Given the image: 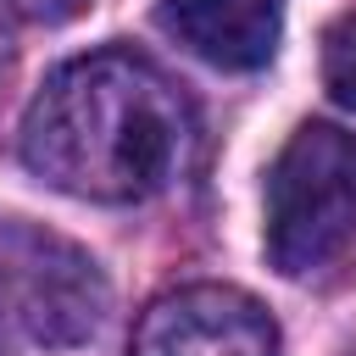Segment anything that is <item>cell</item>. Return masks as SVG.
I'll use <instances>...</instances> for the list:
<instances>
[{
  "label": "cell",
  "mask_w": 356,
  "mask_h": 356,
  "mask_svg": "<svg viewBox=\"0 0 356 356\" xmlns=\"http://www.w3.org/2000/svg\"><path fill=\"white\" fill-rule=\"evenodd\" d=\"M95 256L28 217H0V345H83L106 317Z\"/></svg>",
  "instance_id": "cell-3"
},
{
  "label": "cell",
  "mask_w": 356,
  "mask_h": 356,
  "mask_svg": "<svg viewBox=\"0 0 356 356\" xmlns=\"http://www.w3.org/2000/svg\"><path fill=\"white\" fill-rule=\"evenodd\" d=\"M128 356H278V323L239 284H184L139 312Z\"/></svg>",
  "instance_id": "cell-4"
},
{
  "label": "cell",
  "mask_w": 356,
  "mask_h": 356,
  "mask_svg": "<svg viewBox=\"0 0 356 356\" xmlns=\"http://www.w3.org/2000/svg\"><path fill=\"white\" fill-rule=\"evenodd\" d=\"M323 83L345 111H356V11H345L323 33Z\"/></svg>",
  "instance_id": "cell-6"
},
{
  "label": "cell",
  "mask_w": 356,
  "mask_h": 356,
  "mask_svg": "<svg viewBox=\"0 0 356 356\" xmlns=\"http://www.w3.org/2000/svg\"><path fill=\"white\" fill-rule=\"evenodd\" d=\"M189 95L134 50H95L56 67L22 117V161L50 189L100 206L161 195L189 167Z\"/></svg>",
  "instance_id": "cell-1"
},
{
  "label": "cell",
  "mask_w": 356,
  "mask_h": 356,
  "mask_svg": "<svg viewBox=\"0 0 356 356\" xmlns=\"http://www.w3.org/2000/svg\"><path fill=\"white\" fill-rule=\"evenodd\" d=\"M161 22L211 67L256 72L284 33V0H161Z\"/></svg>",
  "instance_id": "cell-5"
},
{
  "label": "cell",
  "mask_w": 356,
  "mask_h": 356,
  "mask_svg": "<svg viewBox=\"0 0 356 356\" xmlns=\"http://www.w3.org/2000/svg\"><path fill=\"white\" fill-rule=\"evenodd\" d=\"M356 239V134L300 122L267 172V261L284 278L317 273Z\"/></svg>",
  "instance_id": "cell-2"
}]
</instances>
